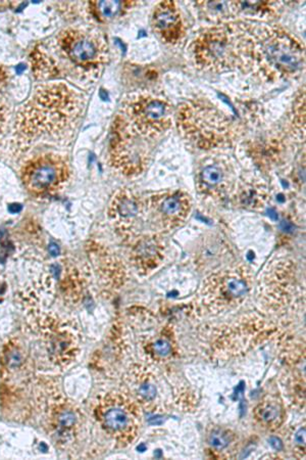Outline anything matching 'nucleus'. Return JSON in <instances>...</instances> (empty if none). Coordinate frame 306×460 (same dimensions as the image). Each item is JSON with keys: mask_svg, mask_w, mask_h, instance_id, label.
Returning <instances> with one entry per match:
<instances>
[{"mask_svg": "<svg viewBox=\"0 0 306 460\" xmlns=\"http://www.w3.org/2000/svg\"><path fill=\"white\" fill-rule=\"evenodd\" d=\"M78 98L63 84L39 87L18 117L21 132L28 136L57 132L76 113Z\"/></svg>", "mask_w": 306, "mask_h": 460, "instance_id": "obj_1", "label": "nucleus"}, {"mask_svg": "<svg viewBox=\"0 0 306 460\" xmlns=\"http://www.w3.org/2000/svg\"><path fill=\"white\" fill-rule=\"evenodd\" d=\"M68 176L66 162L57 155L40 156L28 163L23 171V181L33 193L43 194L57 189Z\"/></svg>", "mask_w": 306, "mask_h": 460, "instance_id": "obj_2", "label": "nucleus"}, {"mask_svg": "<svg viewBox=\"0 0 306 460\" xmlns=\"http://www.w3.org/2000/svg\"><path fill=\"white\" fill-rule=\"evenodd\" d=\"M195 52L197 59L209 68L229 67L231 59H233L230 38L222 31H213L200 37Z\"/></svg>", "mask_w": 306, "mask_h": 460, "instance_id": "obj_3", "label": "nucleus"}, {"mask_svg": "<svg viewBox=\"0 0 306 460\" xmlns=\"http://www.w3.org/2000/svg\"><path fill=\"white\" fill-rule=\"evenodd\" d=\"M59 44L65 55L76 64H88L98 56L96 42L81 32H65L60 37Z\"/></svg>", "mask_w": 306, "mask_h": 460, "instance_id": "obj_4", "label": "nucleus"}, {"mask_svg": "<svg viewBox=\"0 0 306 460\" xmlns=\"http://www.w3.org/2000/svg\"><path fill=\"white\" fill-rule=\"evenodd\" d=\"M268 60L285 71H295L302 62L301 51L297 45L286 36L274 35L265 43Z\"/></svg>", "mask_w": 306, "mask_h": 460, "instance_id": "obj_5", "label": "nucleus"}, {"mask_svg": "<svg viewBox=\"0 0 306 460\" xmlns=\"http://www.w3.org/2000/svg\"><path fill=\"white\" fill-rule=\"evenodd\" d=\"M153 23L155 29L165 40L172 42L180 37V16L173 3H162L156 8L153 15Z\"/></svg>", "mask_w": 306, "mask_h": 460, "instance_id": "obj_6", "label": "nucleus"}, {"mask_svg": "<svg viewBox=\"0 0 306 460\" xmlns=\"http://www.w3.org/2000/svg\"><path fill=\"white\" fill-rule=\"evenodd\" d=\"M141 100L136 104L137 109H140L143 115L148 120H159L161 119L166 112L165 104L155 98H140Z\"/></svg>", "mask_w": 306, "mask_h": 460, "instance_id": "obj_7", "label": "nucleus"}, {"mask_svg": "<svg viewBox=\"0 0 306 460\" xmlns=\"http://www.w3.org/2000/svg\"><path fill=\"white\" fill-rule=\"evenodd\" d=\"M104 421L107 427L114 430H120L127 425L128 417L123 410L119 408H113L106 412Z\"/></svg>", "mask_w": 306, "mask_h": 460, "instance_id": "obj_8", "label": "nucleus"}, {"mask_svg": "<svg viewBox=\"0 0 306 460\" xmlns=\"http://www.w3.org/2000/svg\"><path fill=\"white\" fill-rule=\"evenodd\" d=\"M201 177H202V180H203V182L205 184H207L209 186H213V185L218 184L221 181L222 173L217 167L208 166L202 171Z\"/></svg>", "mask_w": 306, "mask_h": 460, "instance_id": "obj_9", "label": "nucleus"}, {"mask_svg": "<svg viewBox=\"0 0 306 460\" xmlns=\"http://www.w3.org/2000/svg\"><path fill=\"white\" fill-rule=\"evenodd\" d=\"M182 210V202L178 197L166 198L161 204V211L168 216L177 215Z\"/></svg>", "mask_w": 306, "mask_h": 460, "instance_id": "obj_10", "label": "nucleus"}, {"mask_svg": "<svg viewBox=\"0 0 306 460\" xmlns=\"http://www.w3.org/2000/svg\"><path fill=\"white\" fill-rule=\"evenodd\" d=\"M208 442L213 448L220 450V449L226 448L229 445L230 439H229L228 434H226V432L221 431V430H214L210 434Z\"/></svg>", "mask_w": 306, "mask_h": 460, "instance_id": "obj_11", "label": "nucleus"}, {"mask_svg": "<svg viewBox=\"0 0 306 460\" xmlns=\"http://www.w3.org/2000/svg\"><path fill=\"white\" fill-rule=\"evenodd\" d=\"M98 12L106 18H110L116 16L121 9L120 2H101L97 4Z\"/></svg>", "mask_w": 306, "mask_h": 460, "instance_id": "obj_12", "label": "nucleus"}, {"mask_svg": "<svg viewBox=\"0 0 306 460\" xmlns=\"http://www.w3.org/2000/svg\"><path fill=\"white\" fill-rule=\"evenodd\" d=\"M118 213L121 214L124 217H131V216H134L138 212V207L134 201L128 198H124L121 200L119 205L117 206Z\"/></svg>", "mask_w": 306, "mask_h": 460, "instance_id": "obj_13", "label": "nucleus"}, {"mask_svg": "<svg viewBox=\"0 0 306 460\" xmlns=\"http://www.w3.org/2000/svg\"><path fill=\"white\" fill-rule=\"evenodd\" d=\"M228 289L234 295H241V294H243L245 292L246 285L241 280L233 279L228 283Z\"/></svg>", "mask_w": 306, "mask_h": 460, "instance_id": "obj_14", "label": "nucleus"}, {"mask_svg": "<svg viewBox=\"0 0 306 460\" xmlns=\"http://www.w3.org/2000/svg\"><path fill=\"white\" fill-rule=\"evenodd\" d=\"M154 351L156 352V353L160 356H166V355H169L170 354V352H171V346L168 342H165V341H157L154 345Z\"/></svg>", "mask_w": 306, "mask_h": 460, "instance_id": "obj_15", "label": "nucleus"}, {"mask_svg": "<svg viewBox=\"0 0 306 460\" xmlns=\"http://www.w3.org/2000/svg\"><path fill=\"white\" fill-rule=\"evenodd\" d=\"M140 394L147 400H151L155 397V388L150 384H144L140 387Z\"/></svg>", "mask_w": 306, "mask_h": 460, "instance_id": "obj_16", "label": "nucleus"}, {"mask_svg": "<svg viewBox=\"0 0 306 460\" xmlns=\"http://www.w3.org/2000/svg\"><path fill=\"white\" fill-rule=\"evenodd\" d=\"M277 416V409L273 406H269V407L265 408L262 412V419L266 421L273 420Z\"/></svg>", "mask_w": 306, "mask_h": 460, "instance_id": "obj_17", "label": "nucleus"}, {"mask_svg": "<svg viewBox=\"0 0 306 460\" xmlns=\"http://www.w3.org/2000/svg\"><path fill=\"white\" fill-rule=\"evenodd\" d=\"M295 440L298 444L304 445L305 443V428H301L295 436Z\"/></svg>", "mask_w": 306, "mask_h": 460, "instance_id": "obj_18", "label": "nucleus"}, {"mask_svg": "<svg viewBox=\"0 0 306 460\" xmlns=\"http://www.w3.org/2000/svg\"><path fill=\"white\" fill-rule=\"evenodd\" d=\"M269 443L275 450H281L283 448V443L279 438H274V437L270 438Z\"/></svg>", "mask_w": 306, "mask_h": 460, "instance_id": "obj_19", "label": "nucleus"}, {"mask_svg": "<svg viewBox=\"0 0 306 460\" xmlns=\"http://www.w3.org/2000/svg\"><path fill=\"white\" fill-rule=\"evenodd\" d=\"M21 210H22V205L20 204H12L9 206V212L12 214H17L21 212Z\"/></svg>", "mask_w": 306, "mask_h": 460, "instance_id": "obj_20", "label": "nucleus"}, {"mask_svg": "<svg viewBox=\"0 0 306 460\" xmlns=\"http://www.w3.org/2000/svg\"><path fill=\"white\" fill-rule=\"evenodd\" d=\"M25 69H26L25 65L21 64V65H19V66L16 68V71H17V73H18L19 75H21V74H22V73L25 71Z\"/></svg>", "mask_w": 306, "mask_h": 460, "instance_id": "obj_21", "label": "nucleus"}, {"mask_svg": "<svg viewBox=\"0 0 306 460\" xmlns=\"http://www.w3.org/2000/svg\"><path fill=\"white\" fill-rule=\"evenodd\" d=\"M58 252H59V249H58V247H57V246H54V245H53V246H51V247H50V253H51L52 255H54V256H55V255L58 254Z\"/></svg>", "mask_w": 306, "mask_h": 460, "instance_id": "obj_22", "label": "nucleus"}, {"mask_svg": "<svg viewBox=\"0 0 306 460\" xmlns=\"http://www.w3.org/2000/svg\"><path fill=\"white\" fill-rule=\"evenodd\" d=\"M283 226H284L283 229L285 231H291V229H292V226L288 222H283Z\"/></svg>", "mask_w": 306, "mask_h": 460, "instance_id": "obj_23", "label": "nucleus"}, {"mask_svg": "<svg viewBox=\"0 0 306 460\" xmlns=\"http://www.w3.org/2000/svg\"><path fill=\"white\" fill-rule=\"evenodd\" d=\"M5 121V116H4V112H3V109L2 107H0V124H3V122Z\"/></svg>", "mask_w": 306, "mask_h": 460, "instance_id": "obj_24", "label": "nucleus"}, {"mask_svg": "<svg viewBox=\"0 0 306 460\" xmlns=\"http://www.w3.org/2000/svg\"><path fill=\"white\" fill-rule=\"evenodd\" d=\"M137 449H138L139 451H141V452H143V451H145V450H146V447H145V445H144V444H141V445H140V446H139V447H138Z\"/></svg>", "mask_w": 306, "mask_h": 460, "instance_id": "obj_25", "label": "nucleus"}, {"mask_svg": "<svg viewBox=\"0 0 306 460\" xmlns=\"http://www.w3.org/2000/svg\"><path fill=\"white\" fill-rule=\"evenodd\" d=\"M100 97H101L102 99H104V100H105V99L107 98V94H106V93H104V91H103V90H101V91H100Z\"/></svg>", "mask_w": 306, "mask_h": 460, "instance_id": "obj_26", "label": "nucleus"}, {"mask_svg": "<svg viewBox=\"0 0 306 460\" xmlns=\"http://www.w3.org/2000/svg\"><path fill=\"white\" fill-rule=\"evenodd\" d=\"M269 215L271 216V217H272V219H276V217H277V216L275 215V213H274V212H273L272 210H270V214H269Z\"/></svg>", "mask_w": 306, "mask_h": 460, "instance_id": "obj_27", "label": "nucleus"}]
</instances>
